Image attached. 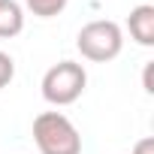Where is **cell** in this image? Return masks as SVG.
Segmentation results:
<instances>
[{"label":"cell","instance_id":"1","mask_svg":"<svg viewBox=\"0 0 154 154\" xmlns=\"http://www.w3.org/2000/svg\"><path fill=\"white\" fill-rule=\"evenodd\" d=\"M33 142L39 154H82V136L60 112H42L33 118Z\"/></svg>","mask_w":154,"mask_h":154},{"label":"cell","instance_id":"2","mask_svg":"<svg viewBox=\"0 0 154 154\" xmlns=\"http://www.w3.org/2000/svg\"><path fill=\"white\" fill-rule=\"evenodd\" d=\"M88 72L75 60H60L42 75V97L51 106H69L85 94Z\"/></svg>","mask_w":154,"mask_h":154},{"label":"cell","instance_id":"3","mask_svg":"<svg viewBox=\"0 0 154 154\" xmlns=\"http://www.w3.org/2000/svg\"><path fill=\"white\" fill-rule=\"evenodd\" d=\"M75 45H79L82 57L94 60V63H106V60H115L121 54V45H124V36H121V27L109 18H97V21H88L79 36H75Z\"/></svg>","mask_w":154,"mask_h":154},{"label":"cell","instance_id":"4","mask_svg":"<svg viewBox=\"0 0 154 154\" xmlns=\"http://www.w3.org/2000/svg\"><path fill=\"white\" fill-rule=\"evenodd\" d=\"M127 27H130V36H133L139 45L151 48V45H154V6H151V3H142V6L130 9Z\"/></svg>","mask_w":154,"mask_h":154},{"label":"cell","instance_id":"5","mask_svg":"<svg viewBox=\"0 0 154 154\" xmlns=\"http://www.w3.org/2000/svg\"><path fill=\"white\" fill-rule=\"evenodd\" d=\"M24 30V9L15 0H0V39H12Z\"/></svg>","mask_w":154,"mask_h":154},{"label":"cell","instance_id":"6","mask_svg":"<svg viewBox=\"0 0 154 154\" xmlns=\"http://www.w3.org/2000/svg\"><path fill=\"white\" fill-rule=\"evenodd\" d=\"M24 6L36 15V18H54L66 9V0H24Z\"/></svg>","mask_w":154,"mask_h":154},{"label":"cell","instance_id":"7","mask_svg":"<svg viewBox=\"0 0 154 154\" xmlns=\"http://www.w3.org/2000/svg\"><path fill=\"white\" fill-rule=\"evenodd\" d=\"M12 79H15V60L6 51H0V91H3Z\"/></svg>","mask_w":154,"mask_h":154},{"label":"cell","instance_id":"8","mask_svg":"<svg viewBox=\"0 0 154 154\" xmlns=\"http://www.w3.org/2000/svg\"><path fill=\"white\" fill-rule=\"evenodd\" d=\"M151 79H154V60H148V63H145V72H142V88H145L148 94H154V82H151Z\"/></svg>","mask_w":154,"mask_h":154},{"label":"cell","instance_id":"9","mask_svg":"<svg viewBox=\"0 0 154 154\" xmlns=\"http://www.w3.org/2000/svg\"><path fill=\"white\" fill-rule=\"evenodd\" d=\"M133 154H154V136H145L133 145Z\"/></svg>","mask_w":154,"mask_h":154}]
</instances>
